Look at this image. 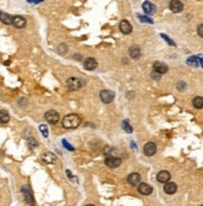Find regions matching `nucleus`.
<instances>
[{
    "label": "nucleus",
    "mask_w": 203,
    "mask_h": 206,
    "mask_svg": "<svg viewBox=\"0 0 203 206\" xmlns=\"http://www.w3.org/2000/svg\"><path fill=\"white\" fill-rule=\"evenodd\" d=\"M162 37H163V39H164L165 41H167L169 45H172V46H173V45H176V44H174V41H172V40H171V37H169V36H167V35L162 34Z\"/></svg>",
    "instance_id": "nucleus-27"
},
{
    "label": "nucleus",
    "mask_w": 203,
    "mask_h": 206,
    "mask_svg": "<svg viewBox=\"0 0 203 206\" xmlns=\"http://www.w3.org/2000/svg\"><path fill=\"white\" fill-rule=\"evenodd\" d=\"M151 78H152L153 80H157V81H158V80H160V75H159L158 72H156V71H153V72L151 74Z\"/></svg>",
    "instance_id": "nucleus-28"
},
{
    "label": "nucleus",
    "mask_w": 203,
    "mask_h": 206,
    "mask_svg": "<svg viewBox=\"0 0 203 206\" xmlns=\"http://www.w3.org/2000/svg\"><path fill=\"white\" fill-rule=\"evenodd\" d=\"M123 127L127 133H133V127L128 124V121H123Z\"/></svg>",
    "instance_id": "nucleus-26"
},
{
    "label": "nucleus",
    "mask_w": 203,
    "mask_h": 206,
    "mask_svg": "<svg viewBox=\"0 0 203 206\" xmlns=\"http://www.w3.org/2000/svg\"><path fill=\"white\" fill-rule=\"evenodd\" d=\"M157 180L159 181V182H162V184H167V182H169V180H171V174L168 173V171H159L158 173V175H157Z\"/></svg>",
    "instance_id": "nucleus-13"
},
{
    "label": "nucleus",
    "mask_w": 203,
    "mask_h": 206,
    "mask_svg": "<svg viewBox=\"0 0 203 206\" xmlns=\"http://www.w3.org/2000/svg\"><path fill=\"white\" fill-rule=\"evenodd\" d=\"M83 84L84 83L80 79H78V78H69L67 80V85H68V87L70 90H78V89H80V86Z\"/></svg>",
    "instance_id": "nucleus-3"
},
{
    "label": "nucleus",
    "mask_w": 203,
    "mask_h": 206,
    "mask_svg": "<svg viewBox=\"0 0 203 206\" xmlns=\"http://www.w3.org/2000/svg\"><path fill=\"white\" fill-rule=\"evenodd\" d=\"M164 191H165V194H168V195L176 194V191H177V184H174V182H167V184L164 185Z\"/></svg>",
    "instance_id": "nucleus-16"
},
{
    "label": "nucleus",
    "mask_w": 203,
    "mask_h": 206,
    "mask_svg": "<svg viewBox=\"0 0 203 206\" xmlns=\"http://www.w3.org/2000/svg\"><path fill=\"white\" fill-rule=\"evenodd\" d=\"M0 21L3 24H6V25H10L13 23V16L4 13V11H0Z\"/></svg>",
    "instance_id": "nucleus-18"
},
{
    "label": "nucleus",
    "mask_w": 203,
    "mask_h": 206,
    "mask_svg": "<svg viewBox=\"0 0 203 206\" xmlns=\"http://www.w3.org/2000/svg\"><path fill=\"white\" fill-rule=\"evenodd\" d=\"M63 145H64V146H65L68 150H70V151H74V147H73L71 145H69L67 141H63Z\"/></svg>",
    "instance_id": "nucleus-30"
},
{
    "label": "nucleus",
    "mask_w": 203,
    "mask_h": 206,
    "mask_svg": "<svg viewBox=\"0 0 203 206\" xmlns=\"http://www.w3.org/2000/svg\"><path fill=\"white\" fill-rule=\"evenodd\" d=\"M26 144H28L29 149H31V150H34V149L38 147V141H36L34 138H29V139L26 140Z\"/></svg>",
    "instance_id": "nucleus-23"
},
{
    "label": "nucleus",
    "mask_w": 203,
    "mask_h": 206,
    "mask_svg": "<svg viewBox=\"0 0 203 206\" xmlns=\"http://www.w3.org/2000/svg\"><path fill=\"white\" fill-rule=\"evenodd\" d=\"M202 31H203V25L201 24V25H198V35H199L201 37L203 36V33H202Z\"/></svg>",
    "instance_id": "nucleus-31"
},
{
    "label": "nucleus",
    "mask_w": 203,
    "mask_h": 206,
    "mask_svg": "<svg viewBox=\"0 0 203 206\" xmlns=\"http://www.w3.org/2000/svg\"><path fill=\"white\" fill-rule=\"evenodd\" d=\"M22 192L25 197V201L29 204V205H34V199H33V194H31V190L29 186H23L22 187Z\"/></svg>",
    "instance_id": "nucleus-7"
},
{
    "label": "nucleus",
    "mask_w": 203,
    "mask_h": 206,
    "mask_svg": "<svg viewBox=\"0 0 203 206\" xmlns=\"http://www.w3.org/2000/svg\"><path fill=\"white\" fill-rule=\"evenodd\" d=\"M119 29H120V31H122L123 34H125V35L132 33V25H131V23L127 21V20H122V21H120Z\"/></svg>",
    "instance_id": "nucleus-14"
},
{
    "label": "nucleus",
    "mask_w": 203,
    "mask_h": 206,
    "mask_svg": "<svg viewBox=\"0 0 203 206\" xmlns=\"http://www.w3.org/2000/svg\"><path fill=\"white\" fill-rule=\"evenodd\" d=\"M39 130H40V133L43 134L44 138H48V135H49V134H48V127H47L45 125H40V126H39Z\"/></svg>",
    "instance_id": "nucleus-25"
},
{
    "label": "nucleus",
    "mask_w": 203,
    "mask_h": 206,
    "mask_svg": "<svg viewBox=\"0 0 203 206\" xmlns=\"http://www.w3.org/2000/svg\"><path fill=\"white\" fill-rule=\"evenodd\" d=\"M138 17L140 19V21H143V23H144V21H148V23H151V24L153 23V20H152V19H149V17H145V16H142V15H138Z\"/></svg>",
    "instance_id": "nucleus-29"
},
{
    "label": "nucleus",
    "mask_w": 203,
    "mask_h": 206,
    "mask_svg": "<svg viewBox=\"0 0 203 206\" xmlns=\"http://www.w3.org/2000/svg\"><path fill=\"white\" fill-rule=\"evenodd\" d=\"M87 206H94V205H91V204H90V205H87Z\"/></svg>",
    "instance_id": "nucleus-32"
},
{
    "label": "nucleus",
    "mask_w": 203,
    "mask_h": 206,
    "mask_svg": "<svg viewBox=\"0 0 203 206\" xmlns=\"http://www.w3.org/2000/svg\"><path fill=\"white\" fill-rule=\"evenodd\" d=\"M193 106H194L196 109H202V106H203V98H202V96L194 98V99H193Z\"/></svg>",
    "instance_id": "nucleus-22"
},
{
    "label": "nucleus",
    "mask_w": 203,
    "mask_h": 206,
    "mask_svg": "<svg viewBox=\"0 0 203 206\" xmlns=\"http://www.w3.org/2000/svg\"><path fill=\"white\" fill-rule=\"evenodd\" d=\"M9 120H10V116H9L8 112L5 110H0V122L6 124Z\"/></svg>",
    "instance_id": "nucleus-21"
},
{
    "label": "nucleus",
    "mask_w": 203,
    "mask_h": 206,
    "mask_svg": "<svg viewBox=\"0 0 203 206\" xmlns=\"http://www.w3.org/2000/svg\"><path fill=\"white\" fill-rule=\"evenodd\" d=\"M183 3L179 2V0H172L169 3V9L173 11V13H181L183 10Z\"/></svg>",
    "instance_id": "nucleus-12"
},
{
    "label": "nucleus",
    "mask_w": 203,
    "mask_h": 206,
    "mask_svg": "<svg viewBox=\"0 0 203 206\" xmlns=\"http://www.w3.org/2000/svg\"><path fill=\"white\" fill-rule=\"evenodd\" d=\"M143 151L147 156H153L157 151V145L154 142H147L143 147Z\"/></svg>",
    "instance_id": "nucleus-6"
},
{
    "label": "nucleus",
    "mask_w": 203,
    "mask_h": 206,
    "mask_svg": "<svg viewBox=\"0 0 203 206\" xmlns=\"http://www.w3.org/2000/svg\"><path fill=\"white\" fill-rule=\"evenodd\" d=\"M15 28H18V29H22V28H24L25 25H26V20L23 17V16H20V15H16V16H13V23H11Z\"/></svg>",
    "instance_id": "nucleus-8"
},
{
    "label": "nucleus",
    "mask_w": 203,
    "mask_h": 206,
    "mask_svg": "<svg viewBox=\"0 0 203 206\" xmlns=\"http://www.w3.org/2000/svg\"><path fill=\"white\" fill-rule=\"evenodd\" d=\"M84 66H85V69H88V70H94V69H97L98 63H97V60H95L94 58H88V59L84 61Z\"/></svg>",
    "instance_id": "nucleus-17"
},
{
    "label": "nucleus",
    "mask_w": 203,
    "mask_h": 206,
    "mask_svg": "<svg viewBox=\"0 0 203 206\" xmlns=\"http://www.w3.org/2000/svg\"><path fill=\"white\" fill-rule=\"evenodd\" d=\"M55 160H57V157H55V155L51 154V153H47V154L43 155V161L47 162V164H54Z\"/></svg>",
    "instance_id": "nucleus-20"
},
{
    "label": "nucleus",
    "mask_w": 203,
    "mask_h": 206,
    "mask_svg": "<svg viewBox=\"0 0 203 206\" xmlns=\"http://www.w3.org/2000/svg\"><path fill=\"white\" fill-rule=\"evenodd\" d=\"M29 206H35V205H29Z\"/></svg>",
    "instance_id": "nucleus-33"
},
{
    "label": "nucleus",
    "mask_w": 203,
    "mask_h": 206,
    "mask_svg": "<svg viewBox=\"0 0 203 206\" xmlns=\"http://www.w3.org/2000/svg\"><path fill=\"white\" fill-rule=\"evenodd\" d=\"M120 164H122V159L116 156H109L105 159V165L110 169H117L118 166H120Z\"/></svg>",
    "instance_id": "nucleus-5"
},
{
    "label": "nucleus",
    "mask_w": 203,
    "mask_h": 206,
    "mask_svg": "<svg viewBox=\"0 0 203 206\" xmlns=\"http://www.w3.org/2000/svg\"><path fill=\"white\" fill-rule=\"evenodd\" d=\"M129 55H131L132 59H139L140 58V49L136 45L131 46V49H129Z\"/></svg>",
    "instance_id": "nucleus-19"
},
{
    "label": "nucleus",
    "mask_w": 203,
    "mask_h": 206,
    "mask_svg": "<svg viewBox=\"0 0 203 206\" xmlns=\"http://www.w3.org/2000/svg\"><path fill=\"white\" fill-rule=\"evenodd\" d=\"M128 182L131 184L132 186H137V185H139L140 184V180H142V176L138 174V173H132L131 175L128 176Z\"/></svg>",
    "instance_id": "nucleus-11"
},
{
    "label": "nucleus",
    "mask_w": 203,
    "mask_h": 206,
    "mask_svg": "<svg viewBox=\"0 0 203 206\" xmlns=\"http://www.w3.org/2000/svg\"><path fill=\"white\" fill-rule=\"evenodd\" d=\"M44 118L47 119V121L50 124V125H55V124H58V121H59V114L57 111H54V110H49V111H47L45 112V115H44Z\"/></svg>",
    "instance_id": "nucleus-2"
},
{
    "label": "nucleus",
    "mask_w": 203,
    "mask_h": 206,
    "mask_svg": "<svg viewBox=\"0 0 203 206\" xmlns=\"http://www.w3.org/2000/svg\"><path fill=\"white\" fill-rule=\"evenodd\" d=\"M143 10L145 14H148V15H152L156 13V6L154 4H152L151 2H144L143 3Z\"/></svg>",
    "instance_id": "nucleus-15"
},
{
    "label": "nucleus",
    "mask_w": 203,
    "mask_h": 206,
    "mask_svg": "<svg viewBox=\"0 0 203 206\" xmlns=\"http://www.w3.org/2000/svg\"><path fill=\"white\" fill-rule=\"evenodd\" d=\"M82 119L77 114H69L63 119V127L65 129H75L80 125Z\"/></svg>",
    "instance_id": "nucleus-1"
},
{
    "label": "nucleus",
    "mask_w": 203,
    "mask_h": 206,
    "mask_svg": "<svg viewBox=\"0 0 203 206\" xmlns=\"http://www.w3.org/2000/svg\"><path fill=\"white\" fill-rule=\"evenodd\" d=\"M138 191H139V194H142V195H149V194H152L153 189H152L151 185L145 184V182H142V184L138 185Z\"/></svg>",
    "instance_id": "nucleus-9"
},
{
    "label": "nucleus",
    "mask_w": 203,
    "mask_h": 206,
    "mask_svg": "<svg viewBox=\"0 0 203 206\" xmlns=\"http://www.w3.org/2000/svg\"><path fill=\"white\" fill-rule=\"evenodd\" d=\"M187 64L191 66H197L198 61H197V56H191L189 59H187Z\"/></svg>",
    "instance_id": "nucleus-24"
},
{
    "label": "nucleus",
    "mask_w": 203,
    "mask_h": 206,
    "mask_svg": "<svg viewBox=\"0 0 203 206\" xmlns=\"http://www.w3.org/2000/svg\"><path fill=\"white\" fill-rule=\"evenodd\" d=\"M100 99L104 104H110L114 99V92L110 90H102L100 91Z\"/></svg>",
    "instance_id": "nucleus-4"
},
{
    "label": "nucleus",
    "mask_w": 203,
    "mask_h": 206,
    "mask_svg": "<svg viewBox=\"0 0 203 206\" xmlns=\"http://www.w3.org/2000/svg\"><path fill=\"white\" fill-rule=\"evenodd\" d=\"M153 68H154V71L158 72L159 75L165 74V72L168 71V66H167V64H164V63H162V61H157V63H154Z\"/></svg>",
    "instance_id": "nucleus-10"
}]
</instances>
